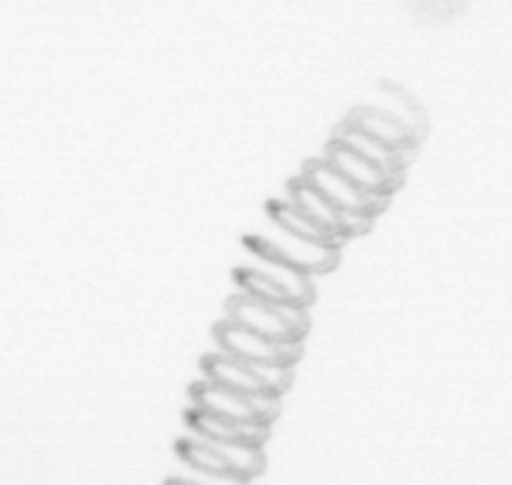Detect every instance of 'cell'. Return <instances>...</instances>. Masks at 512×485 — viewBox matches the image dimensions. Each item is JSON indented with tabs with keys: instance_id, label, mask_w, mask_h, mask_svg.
<instances>
[{
	"instance_id": "obj_11",
	"label": "cell",
	"mask_w": 512,
	"mask_h": 485,
	"mask_svg": "<svg viewBox=\"0 0 512 485\" xmlns=\"http://www.w3.org/2000/svg\"><path fill=\"white\" fill-rule=\"evenodd\" d=\"M200 365H203V375L208 383L223 385V388L238 390V393H263V385L258 383L250 365L223 350L205 355Z\"/></svg>"
},
{
	"instance_id": "obj_12",
	"label": "cell",
	"mask_w": 512,
	"mask_h": 485,
	"mask_svg": "<svg viewBox=\"0 0 512 485\" xmlns=\"http://www.w3.org/2000/svg\"><path fill=\"white\" fill-rule=\"evenodd\" d=\"M333 140H338V143L348 145L350 150H355V153H358V155L368 158L370 163L380 165V168L388 170V173L398 175L400 170H403L405 153L388 148V145L380 143V140H375L373 135L363 133V130L355 128V125H348V123L340 125V130H338V133H335Z\"/></svg>"
},
{
	"instance_id": "obj_8",
	"label": "cell",
	"mask_w": 512,
	"mask_h": 485,
	"mask_svg": "<svg viewBox=\"0 0 512 485\" xmlns=\"http://www.w3.org/2000/svg\"><path fill=\"white\" fill-rule=\"evenodd\" d=\"M185 420H188V428L193 430V435L213 440V443L263 445L270 435V425L250 423V420H233L200 408H190L185 413Z\"/></svg>"
},
{
	"instance_id": "obj_5",
	"label": "cell",
	"mask_w": 512,
	"mask_h": 485,
	"mask_svg": "<svg viewBox=\"0 0 512 485\" xmlns=\"http://www.w3.org/2000/svg\"><path fill=\"white\" fill-rule=\"evenodd\" d=\"M245 245H248L250 253H270L285 263L295 265V268L305 270L308 275L328 273L338 265V245L308 243V240H295L290 235H283V238L248 235Z\"/></svg>"
},
{
	"instance_id": "obj_2",
	"label": "cell",
	"mask_w": 512,
	"mask_h": 485,
	"mask_svg": "<svg viewBox=\"0 0 512 485\" xmlns=\"http://www.w3.org/2000/svg\"><path fill=\"white\" fill-rule=\"evenodd\" d=\"M193 408L210 410L233 420H250V423L270 425L280 413V398L273 393H238L223 385L200 380L190 388Z\"/></svg>"
},
{
	"instance_id": "obj_17",
	"label": "cell",
	"mask_w": 512,
	"mask_h": 485,
	"mask_svg": "<svg viewBox=\"0 0 512 485\" xmlns=\"http://www.w3.org/2000/svg\"><path fill=\"white\" fill-rule=\"evenodd\" d=\"M195 478H198L200 485H248V480L238 478V475L233 473H210V475L195 473Z\"/></svg>"
},
{
	"instance_id": "obj_1",
	"label": "cell",
	"mask_w": 512,
	"mask_h": 485,
	"mask_svg": "<svg viewBox=\"0 0 512 485\" xmlns=\"http://www.w3.org/2000/svg\"><path fill=\"white\" fill-rule=\"evenodd\" d=\"M225 320L253 333L265 335L280 343H303L305 333L310 328V313L305 305L283 300V303H263L250 295L235 293L225 303Z\"/></svg>"
},
{
	"instance_id": "obj_18",
	"label": "cell",
	"mask_w": 512,
	"mask_h": 485,
	"mask_svg": "<svg viewBox=\"0 0 512 485\" xmlns=\"http://www.w3.org/2000/svg\"><path fill=\"white\" fill-rule=\"evenodd\" d=\"M165 485H200L195 475H178V478H170Z\"/></svg>"
},
{
	"instance_id": "obj_10",
	"label": "cell",
	"mask_w": 512,
	"mask_h": 485,
	"mask_svg": "<svg viewBox=\"0 0 512 485\" xmlns=\"http://www.w3.org/2000/svg\"><path fill=\"white\" fill-rule=\"evenodd\" d=\"M348 125H355L363 133L373 135L375 140L385 143L388 148L400 150V153H408L410 148H415V133L408 125L400 123L390 110H378V108H358L350 113V118L345 120Z\"/></svg>"
},
{
	"instance_id": "obj_14",
	"label": "cell",
	"mask_w": 512,
	"mask_h": 485,
	"mask_svg": "<svg viewBox=\"0 0 512 485\" xmlns=\"http://www.w3.org/2000/svg\"><path fill=\"white\" fill-rule=\"evenodd\" d=\"M178 455L195 470L198 475L210 473H230V465L220 448L210 440L198 438V435H188V438L178 440Z\"/></svg>"
},
{
	"instance_id": "obj_9",
	"label": "cell",
	"mask_w": 512,
	"mask_h": 485,
	"mask_svg": "<svg viewBox=\"0 0 512 485\" xmlns=\"http://www.w3.org/2000/svg\"><path fill=\"white\" fill-rule=\"evenodd\" d=\"M268 215L278 230L283 235H290L295 240H308V243H320V245H338L343 243L340 235H335L333 230L323 228L318 220L310 218L308 213H303L300 208H295L290 200H270L268 203Z\"/></svg>"
},
{
	"instance_id": "obj_13",
	"label": "cell",
	"mask_w": 512,
	"mask_h": 485,
	"mask_svg": "<svg viewBox=\"0 0 512 485\" xmlns=\"http://www.w3.org/2000/svg\"><path fill=\"white\" fill-rule=\"evenodd\" d=\"M255 258L263 260V270L275 280V283L283 288V293L288 295V300L293 303L305 305L308 308L315 298V288H313V278H310L305 270L295 268V265L285 263V260L275 258L270 253H255Z\"/></svg>"
},
{
	"instance_id": "obj_4",
	"label": "cell",
	"mask_w": 512,
	"mask_h": 485,
	"mask_svg": "<svg viewBox=\"0 0 512 485\" xmlns=\"http://www.w3.org/2000/svg\"><path fill=\"white\" fill-rule=\"evenodd\" d=\"M215 340H218L220 350L233 358L243 360V363H265V360H280V363H293L300 358L303 348L300 343H280V340H270L265 335L253 333V330L235 325L230 320L215 325L213 330Z\"/></svg>"
},
{
	"instance_id": "obj_6",
	"label": "cell",
	"mask_w": 512,
	"mask_h": 485,
	"mask_svg": "<svg viewBox=\"0 0 512 485\" xmlns=\"http://www.w3.org/2000/svg\"><path fill=\"white\" fill-rule=\"evenodd\" d=\"M288 200L300 208L303 213H308L310 218L318 220L323 228L333 230L335 235H340L343 240H348L350 235L355 233H365L373 223V218H365V215H348L338 208V205L330 203L318 188L308 183L303 178H295L290 180L288 185Z\"/></svg>"
},
{
	"instance_id": "obj_3",
	"label": "cell",
	"mask_w": 512,
	"mask_h": 485,
	"mask_svg": "<svg viewBox=\"0 0 512 485\" xmlns=\"http://www.w3.org/2000/svg\"><path fill=\"white\" fill-rule=\"evenodd\" d=\"M300 178L308 180L313 188H318L325 198L333 205H338L343 213L348 215H365V218H375L378 210H383V205L388 203V198H380V195H370L365 190H360L358 185L350 183L343 173L333 168L325 158L308 160L300 173Z\"/></svg>"
},
{
	"instance_id": "obj_16",
	"label": "cell",
	"mask_w": 512,
	"mask_h": 485,
	"mask_svg": "<svg viewBox=\"0 0 512 485\" xmlns=\"http://www.w3.org/2000/svg\"><path fill=\"white\" fill-rule=\"evenodd\" d=\"M258 383L263 385L265 393L283 395L285 390L293 385L295 378V365L293 363H280V360H265V363H248Z\"/></svg>"
},
{
	"instance_id": "obj_7",
	"label": "cell",
	"mask_w": 512,
	"mask_h": 485,
	"mask_svg": "<svg viewBox=\"0 0 512 485\" xmlns=\"http://www.w3.org/2000/svg\"><path fill=\"white\" fill-rule=\"evenodd\" d=\"M325 160L333 165L338 173H343L350 183L358 185L360 190L370 195H380V198H390V193L398 185V175L388 173L380 165L370 163L368 158L358 155L355 150H350L348 145L338 143V140H330L328 150H325Z\"/></svg>"
},
{
	"instance_id": "obj_15",
	"label": "cell",
	"mask_w": 512,
	"mask_h": 485,
	"mask_svg": "<svg viewBox=\"0 0 512 485\" xmlns=\"http://www.w3.org/2000/svg\"><path fill=\"white\" fill-rule=\"evenodd\" d=\"M235 285L240 288V293L250 295L255 300H263V303H283L288 300V295L283 293L278 283L265 273L263 268H253V265H240L233 273Z\"/></svg>"
}]
</instances>
